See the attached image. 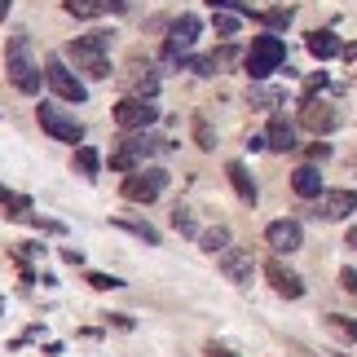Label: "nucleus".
I'll use <instances>...</instances> for the list:
<instances>
[{"instance_id":"35","label":"nucleus","mask_w":357,"mask_h":357,"mask_svg":"<svg viewBox=\"0 0 357 357\" xmlns=\"http://www.w3.org/2000/svg\"><path fill=\"white\" fill-rule=\"evenodd\" d=\"M102 9H111V13H123V9H128V0H102Z\"/></svg>"},{"instance_id":"9","label":"nucleus","mask_w":357,"mask_h":357,"mask_svg":"<svg viewBox=\"0 0 357 357\" xmlns=\"http://www.w3.org/2000/svg\"><path fill=\"white\" fill-rule=\"evenodd\" d=\"M357 212V195L353 190H322L318 203H313V216L318 221H344V216Z\"/></svg>"},{"instance_id":"1","label":"nucleus","mask_w":357,"mask_h":357,"mask_svg":"<svg viewBox=\"0 0 357 357\" xmlns=\"http://www.w3.org/2000/svg\"><path fill=\"white\" fill-rule=\"evenodd\" d=\"M5 71H9V84L26 93V98H36L40 93V66L31 62V40H26L22 31L18 36H9V45H5Z\"/></svg>"},{"instance_id":"37","label":"nucleus","mask_w":357,"mask_h":357,"mask_svg":"<svg viewBox=\"0 0 357 357\" xmlns=\"http://www.w3.org/2000/svg\"><path fill=\"white\" fill-rule=\"evenodd\" d=\"M349 247H357V229H349Z\"/></svg>"},{"instance_id":"7","label":"nucleus","mask_w":357,"mask_h":357,"mask_svg":"<svg viewBox=\"0 0 357 357\" xmlns=\"http://www.w3.org/2000/svg\"><path fill=\"white\" fill-rule=\"evenodd\" d=\"M45 79H49V89L58 93L62 102H84V98H89L84 79H79V75H75L62 58H49V62H45Z\"/></svg>"},{"instance_id":"36","label":"nucleus","mask_w":357,"mask_h":357,"mask_svg":"<svg viewBox=\"0 0 357 357\" xmlns=\"http://www.w3.org/2000/svg\"><path fill=\"white\" fill-rule=\"evenodd\" d=\"M208 357H238V353H229L225 344H208Z\"/></svg>"},{"instance_id":"2","label":"nucleus","mask_w":357,"mask_h":357,"mask_svg":"<svg viewBox=\"0 0 357 357\" xmlns=\"http://www.w3.org/2000/svg\"><path fill=\"white\" fill-rule=\"evenodd\" d=\"M106 45H111V36L106 31H89V36H75L71 49H66V58L75 62V71H84L89 79H106L111 75V62H106Z\"/></svg>"},{"instance_id":"3","label":"nucleus","mask_w":357,"mask_h":357,"mask_svg":"<svg viewBox=\"0 0 357 357\" xmlns=\"http://www.w3.org/2000/svg\"><path fill=\"white\" fill-rule=\"evenodd\" d=\"M282 62H287V45H282V40L273 36V31L256 36V40H252V49H247V58H243V66H247V75H252V79L273 75Z\"/></svg>"},{"instance_id":"8","label":"nucleus","mask_w":357,"mask_h":357,"mask_svg":"<svg viewBox=\"0 0 357 357\" xmlns=\"http://www.w3.org/2000/svg\"><path fill=\"white\" fill-rule=\"evenodd\" d=\"M199 31H203V26H199L195 13H181V18H176V22L168 26V45H163V58H168V62H181L185 53L195 49Z\"/></svg>"},{"instance_id":"16","label":"nucleus","mask_w":357,"mask_h":357,"mask_svg":"<svg viewBox=\"0 0 357 357\" xmlns=\"http://www.w3.org/2000/svg\"><path fill=\"white\" fill-rule=\"evenodd\" d=\"M291 190H296L300 199H318V195H322V172L313 168V163L296 168V172H291Z\"/></svg>"},{"instance_id":"21","label":"nucleus","mask_w":357,"mask_h":357,"mask_svg":"<svg viewBox=\"0 0 357 357\" xmlns=\"http://www.w3.org/2000/svg\"><path fill=\"white\" fill-rule=\"evenodd\" d=\"M115 225H119V229H128L132 238H142V243H150V247H159V229L150 225V221H128V216H119Z\"/></svg>"},{"instance_id":"4","label":"nucleus","mask_w":357,"mask_h":357,"mask_svg":"<svg viewBox=\"0 0 357 357\" xmlns=\"http://www.w3.org/2000/svg\"><path fill=\"white\" fill-rule=\"evenodd\" d=\"M163 190H168V172L163 168H137L123 176V199L132 203H155Z\"/></svg>"},{"instance_id":"15","label":"nucleus","mask_w":357,"mask_h":357,"mask_svg":"<svg viewBox=\"0 0 357 357\" xmlns=\"http://www.w3.org/2000/svg\"><path fill=\"white\" fill-rule=\"evenodd\" d=\"M265 146L269 150H282V155H287V150H296V123H287L282 115H273L269 119V132H265Z\"/></svg>"},{"instance_id":"34","label":"nucleus","mask_w":357,"mask_h":357,"mask_svg":"<svg viewBox=\"0 0 357 357\" xmlns=\"http://www.w3.org/2000/svg\"><path fill=\"white\" fill-rule=\"evenodd\" d=\"M326 155H331V146H326V142H318V146H309V159H313V163H318V159H326Z\"/></svg>"},{"instance_id":"12","label":"nucleus","mask_w":357,"mask_h":357,"mask_svg":"<svg viewBox=\"0 0 357 357\" xmlns=\"http://www.w3.org/2000/svg\"><path fill=\"white\" fill-rule=\"evenodd\" d=\"M216 265H221V273L234 287H247V282H252V273H256L252 256H247L243 247H225V252H216Z\"/></svg>"},{"instance_id":"38","label":"nucleus","mask_w":357,"mask_h":357,"mask_svg":"<svg viewBox=\"0 0 357 357\" xmlns=\"http://www.w3.org/2000/svg\"><path fill=\"white\" fill-rule=\"evenodd\" d=\"M0 13H9V0H0Z\"/></svg>"},{"instance_id":"24","label":"nucleus","mask_w":357,"mask_h":357,"mask_svg":"<svg viewBox=\"0 0 357 357\" xmlns=\"http://www.w3.org/2000/svg\"><path fill=\"white\" fill-rule=\"evenodd\" d=\"M326 326H331L335 335H344V340H357V318H344V313H331V318H326Z\"/></svg>"},{"instance_id":"19","label":"nucleus","mask_w":357,"mask_h":357,"mask_svg":"<svg viewBox=\"0 0 357 357\" xmlns=\"http://www.w3.org/2000/svg\"><path fill=\"white\" fill-rule=\"evenodd\" d=\"M340 49H344V45H340V36L335 31H309V53H313V58H335V53Z\"/></svg>"},{"instance_id":"18","label":"nucleus","mask_w":357,"mask_h":357,"mask_svg":"<svg viewBox=\"0 0 357 357\" xmlns=\"http://www.w3.org/2000/svg\"><path fill=\"white\" fill-rule=\"evenodd\" d=\"M0 212L13 216V221H31V199H26V195H13V190L0 185Z\"/></svg>"},{"instance_id":"11","label":"nucleus","mask_w":357,"mask_h":357,"mask_svg":"<svg viewBox=\"0 0 357 357\" xmlns=\"http://www.w3.org/2000/svg\"><path fill=\"white\" fill-rule=\"evenodd\" d=\"M265 278H269V287H273V291H278V296H287V300H300V296H305V278H300L296 269H287L278 256H273V260H265Z\"/></svg>"},{"instance_id":"32","label":"nucleus","mask_w":357,"mask_h":357,"mask_svg":"<svg viewBox=\"0 0 357 357\" xmlns=\"http://www.w3.org/2000/svg\"><path fill=\"white\" fill-rule=\"evenodd\" d=\"M195 137H199V146H203V150H212V146H216V137H212V128H208L203 119L195 123Z\"/></svg>"},{"instance_id":"22","label":"nucleus","mask_w":357,"mask_h":357,"mask_svg":"<svg viewBox=\"0 0 357 357\" xmlns=\"http://www.w3.org/2000/svg\"><path fill=\"white\" fill-rule=\"evenodd\" d=\"M199 243H203V252H225V247H229V229L225 225H216V229H208V234H199Z\"/></svg>"},{"instance_id":"25","label":"nucleus","mask_w":357,"mask_h":357,"mask_svg":"<svg viewBox=\"0 0 357 357\" xmlns=\"http://www.w3.org/2000/svg\"><path fill=\"white\" fill-rule=\"evenodd\" d=\"M172 225L181 229V234H199V225H195V216H190L185 203H176V208H172Z\"/></svg>"},{"instance_id":"6","label":"nucleus","mask_w":357,"mask_h":357,"mask_svg":"<svg viewBox=\"0 0 357 357\" xmlns=\"http://www.w3.org/2000/svg\"><path fill=\"white\" fill-rule=\"evenodd\" d=\"M36 119H40V128H45L53 142H79V137H84V128H79L75 123V115H66L62 106H49V102H40L36 106Z\"/></svg>"},{"instance_id":"17","label":"nucleus","mask_w":357,"mask_h":357,"mask_svg":"<svg viewBox=\"0 0 357 357\" xmlns=\"http://www.w3.org/2000/svg\"><path fill=\"white\" fill-rule=\"evenodd\" d=\"M225 176H229V185H234V195L243 203H256V181H252V172H247V163H229Z\"/></svg>"},{"instance_id":"14","label":"nucleus","mask_w":357,"mask_h":357,"mask_svg":"<svg viewBox=\"0 0 357 357\" xmlns=\"http://www.w3.org/2000/svg\"><path fill=\"white\" fill-rule=\"evenodd\" d=\"M123 84H128V98H155L159 93V71L155 66H142V62H132L128 71H123Z\"/></svg>"},{"instance_id":"28","label":"nucleus","mask_w":357,"mask_h":357,"mask_svg":"<svg viewBox=\"0 0 357 357\" xmlns=\"http://www.w3.org/2000/svg\"><path fill=\"white\" fill-rule=\"evenodd\" d=\"M278 102H282L278 89H260V84L252 89V106H278Z\"/></svg>"},{"instance_id":"27","label":"nucleus","mask_w":357,"mask_h":357,"mask_svg":"<svg viewBox=\"0 0 357 357\" xmlns=\"http://www.w3.org/2000/svg\"><path fill=\"white\" fill-rule=\"evenodd\" d=\"M212 26H216V36H234V31H238V13H225V9H216Z\"/></svg>"},{"instance_id":"20","label":"nucleus","mask_w":357,"mask_h":357,"mask_svg":"<svg viewBox=\"0 0 357 357\" xmlns=\"http://www.w3.org/2000/svg\"><path fill=\"white\" fill-rule=\"evenodd\" d=\"M75 172L79 176H98L102 172V155L93 146H75Z\"/></svg>"},{"instance_id":"33","label":"nucleus","mask_w":357,"mask_h":357,"mask_svg":"<svg viewBox=\"0 0 357 357\" xmlns=\"http://www.w3.org/2000/svg\"><path fill=\"white\" fill-rule=\"evenodd\" d=\"M340 287H344V291H357V269H344V273H340Z\"/></svg>"},{"instance_id":"31","label":"nucleus","mask_w":357,"mask_h":357,"mask_svg":"<svg viewBox=\"0 0 357 357\" xmlns=\"http://www.w3.org/2000/svg\"><path fill=\"white\" fill-rule=\"evenodd\" d=\"M190 66H195V75H216V71H221V66H216V58H212V53H208V58H195Z\"/></svg>"},{"instance_id":"23","label":"nucleus","mask_w":357,"mask_h":357,"mask_svg":"<svg viewBox=\"0 0 357 357\" xmlns=\"http://www.w3.org/2000/svg\"><path fill=\"white\" fill-rule=\"evenodd\" d=\"M66 13H71V18H98L102 0H66Z\"/></svg>"},{"instance_id":"26","label":"nucleus","mask_w":357,"mask_h":357,"mask_svg":"<svg viewBox=\"0 0 357 357\" xmlns=\"http://www.w3.org/2000/svg\"><path fill=\"white\" fill-rule=\"evenodd\" d=\"M252 18L278 31V26H287V22H291V9H265V13H252Z\"/></svg>"},{"instance_id":"13","label":"nucleus","mask_w":357,"mask_h":357,"mask_svg":"<svg viewBox=\"0 0 357 357\" xmlns=\"http://www.w3.org/2000/svg\"><path fill=\"white\" fill-rule=\"evenodd\" d=\"M300 123H305L309 132H331L340 123V111L331 102H318V98H305V106H300Z\"/></svg>"},{"instance_id":"10","label":"nucleus","mask_w":357,"mask_h":357,"mask_svg":"<svg viewBox=\"0 0 357 357\" xmlns=\"http://www.w3.org/2000/svg\"><path fill=\"white\" fill-rule=\"evenodd\" d=\"M265 243L278 256H291V252L305 247V229H300V221H269L265 225Z\"/></svg>"},{"instance_id":"5","label":"nucleus","mask_w":357,"mask_h":357,"mask_svg":"<svg viewBox=\"0 0 357 357\" xmlns=\"http://www.w3.org/2000/svg\"><path fill=\"white\" fill-rule=\"evenodd\" d=\"M155 119H159L155 98H123V102L115 106V123H119L123 132H146Z\"/></svg>"},{"instance_id":"29","label":"nucleus","mask_w":357,"mask_h":357,"mask_svg":"<svg viewBox=\"0 0 357 357\" xmlns=\"http://www.w3.org/2000/svg\"><path fill=\"white\" fill-rule=\"evenodd\" d=\"M89 287H98V291H115V287H123V282L111 278V273H89Z\"/></svg>"},{"instance_id":"30","label":"nucleus","mask_w":357,"mask_h":357,"mask_svg":"<svg viewBox=\"0 0 357 357\" xmlns=\"http://www.w3.org/2000/svg\"><path fill=\"white\" fill-rule=\"evenodd\" d=\"M212 9H225V13H247V18H252V9L243 5V0H208Z\"/></svg>"}]
</instances>
